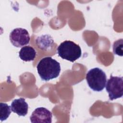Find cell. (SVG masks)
<instances>
[{"instance_id": "obj_8", "label": "cell", "mask_w": 123, "mask_h": 123, "mask_svg": "<svg viewBox=\"0 0 123 123\" xmlns=\"http://www.w3.org/2000/svg\"><path fill=\"white\" fill-rule=\"evenodd\" d=\"M37 52L36 50L30 46L23 47L19 52L20 58L25 62L33 61L36 58Z\"/></svg>"}, {"instance_id": "obj_3", "label": "cell", "mask_w": 123, "mask_h": 123, "mask_svg": "<svg viewBox=\"0 0 123 123\" xmlns=\"http://www.w3.org/2000/svg\"><path fill=\"white\" fill-rule=\"evenodd\" d=\"M86 80L89 87L95 91H101L105 87L107 76L101 69L96 67L90 69L86 74Z\"/></svg>"}, {"instance_id": "obj_10", "label": "cell", "mask_w": 123, "mask_h": 123, "mask_svg": "<svg viewBox=\"0 0 123 123\" xmlns=\"http://www.w3.org/2000/svg\"><path fill=\"white\" fill-rule=\"evenodd\" d=\"M123 39L122 38L115 41L113 45V52L114 54L120 56L123 55Z\"/></svg>"}, {"instance_id": "obj_2", "label": "cell", "mask_w": 123, "mask_h": 123, "mask_svg": "<svg viewBox=\"0 0 123 123\" xmlns=\"http://www.w3.org/2000/svg\"><path fill=\"white\" fill-rule=\"evenodd\" d=\"M57 53L62 59L74 62L81 57L82 51L79 45L72 41L65 40L57 48Z\"/></svg>"}, {"instance_id": "obj_1", "label": "cell", "mask_w": 123, "mask_h": 123, "mask_svg": "<svg viewBox=\"0 0 123 123\" xmlns=\"http://www.w3.org/2000/svg\"><path fill=\"white\" fill-rule=\"evenodd\" d=\"M37 68L41 79L46 81L57 78L61 72L60 63L50 57L42 58L38 63Z\"/></svg>"}, {"instance_id": "obj_6", "label": "cell", "mask_w": 123, "mask_h": 123, "mask_svg": "<svg viewBox=\"0 0 123 123\" xmlns=\"http://www.w3.org/2000/svg\"><path fill=\"white\" fill-rule=\"evenodd\" d=\"M52 117V113L49 110L44 107H39L34 111L30 119L32 123H51Z\"/></svg>"}, {"instance_id": "obj_7", "label": "cell", "mask_w": 123, "mask_h": 123, "mask_svg": "<svg viewBox=\"0 0 123 123\" xmlns=\"http://www.w3.org/2000/svg\"><path fill=\"white\" fill-rule=\"evenodd\" d=\"M11 111L20 116H25L28 110V105L23 98L14 99L11 105Z\"/></svg>"}, {"instance_id": "obj_9", "label": "cell", "mask_w": 123, "mask_h": 123, "mask_svg": "<svg viewBox=\"0 0 123 123\" xmlns=\"http://www.w3.org/2000/svg\"><path fill=\"white\" fill-rule=\"evenodd\" d=\"M0 119L1 121H3L6 120L11 114V106H9L6 103L1 102L0 103Z\"/></svg>"}, {"instance_id": "obj_4", "label": "cell", "mask_w": 123, "mask_h": 123, "mask_svg": "<svg viewBox=\"0 0 123 123\" xmlns=\"http://www.w3.org/2000/svg\"><path fill=\"white\" fill-rule=\"evenodd\" d=\"M105 86L110 100L122 97L123 95V77L113 76L111 74L110 78L107 80Z\"/></svg>"}, {"instance_id": "obj_5", "label": "cell", "mask_w": 123, "mask_h": 123, "mask_svg": "<svg viewBox=\"0 0 123 123\" xmlns=\"http://www.w3.org/2000/svg\"><path fill=\"white\" fill-rule=\"evenodd\" d=\"M11 43L17 48H20L28 44L30 41V36L25 29L16 28L13 29L10 34Z\"/></svg>"}]
</instances>
